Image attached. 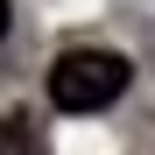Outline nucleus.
Wrapping results in <instances>:
<instances>
[{
  "label": "nucleus",
  "instance_id": "nucleus-1",
  "mask_svg": "<svg viewBox=\"0 0 155 155\" xmlns=\"http://www.w3.org/2000/svg\"><path fill=\"white\" fill-rule=\"evenodd\" d=\"M127 57L120 49H64L49 64V106L57 113H99L127 92Z\"/></svg>",
  "mask_w": 155,
  "mask_h": 155
},
{
  "label": "nucleus",
  "instance_id": "nucleus-2",
  "mask_svg": "<svg viewBox=\"0 0 155 155\" xmlns=\"http://www.w3.org/2000/svg\"><path fill=\"white\" fill-rule=\"evenodd\" d=\"M0 155H42V134H35L28 113H7L0 120Z\"/></svg>",
  "mask_w": 155,
  "mask_h": 155
},
{
  "label": "nucleus",
  "instance_id": "nucleus-3",
  "mask_svg": "<svg viewBox=\"0 0 155 155\" xmlns=\"http://www.w3.org/2000/svg\"><path fill=\"white\" fill-rule=\"evenodd\" d=\"M7 21H14V7H7V0H0V35H7Z\"/></svg>",
  "mask_w": 155,
  "mask_h": 155
}]
</instances>
